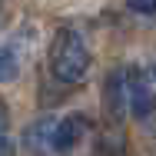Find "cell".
Segmentation results:
<instances>
[{"mask_svg": "<svg viewBox=\"0 0 156 156\" xmlns=\"http://www.w3.org/2000/svg\"><path fill=\"white\" fill-rule=\"evenodd\" d=\"M87 70H90V47H87V40L76 30L63 27L53 37V47H50V73H53V80L80 83V80H87Z\"/></svg>", "mask_w": 156, "mask_h": 156, "instance_id": "1", "label": "cell"}, {"mask_svg": "<svg viewBox=\"0 0 156 156\" xmlns=\"http://www.w3.org/2000/svg\"><path fill=\"white\" fill-rule=\"evenodd\" d=\"M123 73H126V100H129V113H133L136 120L153 116L156 96H153V87H150L146 73L136 70V66H129V70H123Z\"/></svg>", "mask_w": 156, "mask_h": 156, "instance_id": "2", "label": "cell"}, {"mask_svg": "<svg viewBox=\"0 0 156 156\" xmlns=\"http://www.w3.org/2000/svg\"><path fill=\"white\" fill-rule=\"evenodd\" d=\"M83 136H87V116L70 113V116L57 120V129H53V153H57V156L73 153V150L80 146Z\"/></svg>", "mask_w": 156, "mask_h": 156, "instance_id": "3", "label": "cell"}, {"mask_svg": "<svg viewBox=\"0 0 156 156\" xmlns=\"http://www.w3.org/2000/svg\"><path fill=\"white\" fill-rule=\"evenodd\" d=\"M103 100H106V110L120 120L123 113H129V100H126V73L116 70L106 83H103Z\"/></svg>", "mask_w": 156, "mask_h": 156, "instance_id": "4", "label": "cell"}, {"mask_svg": "<svg viewBox=\"0 0 156 156\" xmlns=\"http://www.w3.org/2000/svg\"><path fill=\"white\" fill-rule=\"evenodd\" d=\"M53 129L57 123L53 120H37V123L23 133V143H27V150H33L37 156L43 153H53Z\"/></svg>", "mask_w": 156, "mask_h": 156, "instance_id": "5", "label": "cell"}, {"mask_svg": "<svg viewBox=\"0 0 156 156\" xmlns=\"http://www.w3.org/2000/svg\"><path fill=\"white\" fill-rule=\"evenodd\" d=\"M17 73H20V57H17V50L10 43H3L0 47V83L17 80Z\"/></svg>", "mask_w": 156, "mask_h": 156, "instance_id": "6", "label": "cell"}, {"mask_svg": "<svg viewBox=\"0 0 156 156\" xmlns=\"http://www.w3.org/2000/svg\"><path fill=\"white\" fill-rule=\"evenodd\" d=\"M126 7L133 13H143V17H153L156 13V0H126Z\"/></svg>", "mask_w": 156, "mask_h": 156, "instance_id": "7", "label": "cell"}, {"mask_svg": "<svg viewBox=\"0 0 156 156\" xmlns=\"http://www.w3.org/2000/svg\"><path fill=\"white\" fill-rule=\"evenodd\" d=\"M7 126H10V110L7 103H0V136H7Z\"/></svg>", "mask_w": 156, "mask_h": 156, "instance_id": "8", "label": "cell"}, {"mask_svg": "<svg viewBox=\"0 0 156 156\" xmlns=\"http://www.w3.org/2000/svg\"><path fill=\"white\" fill-rule=\"evenodd\" d=\"M17 150H13V143L7 140V136H0V156H13Z\"/></svg>", "mask_w": 156, "mask_h": 156, "instance_id": "9", "label": "cell"}, {"mask_svg": "<svg viewBox=\"0 0 156 156\" xmlns=\"http://www.w3.org/2000/svg\"><path fill=\"white\" fill-rule=\"evenodd\" d=\"M153 76H156V63H153Z\"/></svg>", "mask_w": 156, "mask_h": 156, "instance_id": "10", "label": "cell"}]
</instances>
